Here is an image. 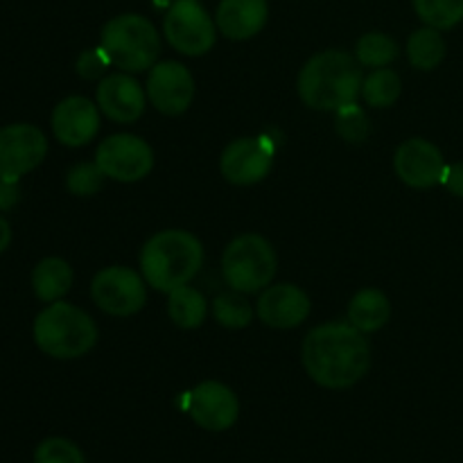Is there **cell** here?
<instances>
[{
	"label": "cell",
	"mask_w": 463,
	"mask_h": 463,
	"mask_svg": "<svg viewBox=\"0 0 463 463\" xmlns=\"http://www.w3.org/2000/svg\"><path fill=\"white\" fill-rule=\"evenodd\" d=\"M34 463H86V457L68 439L50 437L41 441L39 448H36Z\"/></svg>",
	"instance_id": "83f0119b"
},
{
	"label": "cell",
	"mask_w": 463,
	"mask_h": 463,
	"mask_svg": "<svg viewBox=\"0 0 463 463\" xmlns=\"http://www.w3.org/2000/svg\"><path fill=\"white\" fill-rule=\"evenodd\" d=\"M269 18L267 0H222L217 7V32L231 41H247L262 32Z\"/></svg>",
	"instance_id": "ac0fdd59"
},
{
	"label": "cell",
	"mask_w": 463,
	"mask_h": 463,
	"mask_svg": "<svg viewBox=\"0 0 463 463\" xmlns=\"http://www.w3.org/2000/svg\"><path fill=\"white\" fill-rule=\"evenodd\" d=\"M362 68L355 57L342 50L315 54L298 72V98L315 111H339L362 93Z\"/></svg>",
	"instance_id": "7a4b0ae2"
},
{
	"label": "cell",
	"mask_w": 463,
	"mask_h": 463,
	"mask_svg": "<svg viewBox=\"0 0 463 463\" xmlns=\"http://www.w3.org/2000/svg\"><path fill=\"white\" fill-rule=\"evenodd\" d=\"M184 407L190 419L208 432H224L233 428L240 416V402L233 389L215 380H206L185 393Z\"/></svg>",
	"instance_id": "7c38bea8"
},
{
	"label": "cell",
	"mask_w": 463,
	"mask_h": 463,
	"mask_svg": "<svg viewBox=\"0 0 463 463\" xmlns=\"http://www.w3.org/2000/svg\"><path fill=\"white\" fill-rule=\"evenodd\" d=\"M9 242H12V229L5 217H0V253L9 247Z\"/></svg>",
	"instance_id": "d6a6232c"
},
{
	"label": "cell",
	"mask_w": 463,
	"mask_h": 463,
	"mask_svg": "<svg viewBox=\"0 0 463 463\" xmlns=\"http://www.w3.org/2000/svg\"><path fill=\"white\" fill-rule=\"evenodd\" d=\"M99 111L89 98L71 95L52 111V134L66 147H84L98 136Z\"/></svg>",
	"instance_id": "e0dca14e"
},
{
	"label": "cell",
	"mask_w": 463,
	"mask_h": 463,
	"mask_svg": "<svg viewBox=\"0 0 463 463\" xmlns=\"http://www.w3.org/2000/svg\"><path fill=\"white\" fill-rule=\"evenodd\" d=\"M441 184L446 185L455 197H463V163H452V165H448Z\"/></svg>",
	"instance_id": "4dcf8cb0"
},
{
	"label": "cell",
	"mask_w": 463,
	"mask_h": 463,
	"mask_svg": "<svg viewBox=\"0 0 463 463\" xmlns=\"http://www.w3.org/2000/svg\"><path fill=\"white\" fill-rule=\"evenodd\" d=\"M414 9L434 30H450L463 21V0H414Z\"/></svg>",
	"instance_id": "484cf974"
},
{
	"label": "cell",
	"mask_w": 463,
	"mask_h": 463,
	"mask_svg": "<svg viewBox=\"0 0 463 463\" xmlns=\"http://www.w3.org/2000/svg\"><path fill=\"white\" fill-rule=\"evenodd\" d=\"M203 265V247L190 231L167 229L152 235L140 251V271L145 283L156 292L188 285Z\"/></svg>",
	"instance_id": "3957f363"
},
{
	"label": "cell",
	"mask_w": 463,
	"mask_h": 463,
	"mask_svg": "<svg viewBox=\"0 0 463 463\" xmlns=\"http://www.w3.org/2000/svg\"><path fill=\"white\" fill-rule=\"evenodd\" d=\"M392 319V303L380 289H360L348 303V324L360 333H378Z\"/></svg>",
	"instance_id": "d6986e66"
},
{
	"label": "cell",
	"mask_w": 463,
	"mask_h": 463,
	"mask_svg": "<svg viewBox=\"0 0 463 463\" xmlns=\"http://www.w3.org/2000/svg\"><path fill=\"white\" fill-rule=\"evenodd\" d=\"M398 43L384 32H369L362 36L355 45V59L360 66L366 68H387L389 63L396 61Z\"/></svg>",
	"instance_id": "cb8c5ba5"
},
{
	"label": "cell",
	"mask_w": 463,
	"mask_h": 463,
	"mask_svg": "<svg viewBox=\"0 0 463 463\" xmlns=\"http://www.w3.org/2000/svg\"><path fill=\"white\" fill-rule=\"evenodd\" d=\"M335 113H337V134L348 143H364L369 136V120H366L364 111L353 102Z\"/></svg>",
	"instance_id": "f1b7e54d"
},
{
	"label": "cell",
	"mask_w": 463,
	"mask_h": 463,
	"mask_svg": "<svg viewBox=\"0 0 463 463\" xmlns=\"http://www.w3.org/2000/svg\"><path fill=\"white\" fill-rule=\"evenodd\" d=\"M156 3L158 5H172V3H175V0H156Z\"/></svg>",
	"instance_id": "836d02e7"
},
{
	"label": "cell",
	"mask_w": 463,
	"mask_h": 463,
	"mask_svg": "<svg viewBox=\"0 0 463 463\" xmlns=\"http://www.w3.org/2000/svg\"><path fill=\"white\" fill-rule=\"evenodd\" d=\"M274 149L267 138H238L222 152L220 170L229 184L256 185L269 175Z\"/></svg>",
	"instance_id": "4fadbf2b"
},
{
	"label": "cell",
	"mask_w": 463,
	"mask_h": 463,
	"mask_svg": "<svg viewBox=\"0 0 463 463\" xmlns=\"http://www.w3.org/2000/svg\"><path fill=\"white\" fill-rule=\"evenodd\" d=\"M145 279L129 267H107L98 271L90 283L95 306L111 317H131L140 312L147 301Z\"/></svg>",
	"instance_id": "ba28073f"
},
{
	"label": "cell",
	"mask_w": 463,
	"mask_h": 463,
	"mask_svg": "<svg viewBox=\"0 0 463 463\" xmlns=\"http://www.w3.org/2000/svg\"><path fill=\"white\" fill-rule=\"evenodd\" d=\"M213 315L220 326L229 330H240L247 328L253 321V307L251 303L244 298V294L240 292H226L213 301Z\"/></svg>",
	"instance_id": "d4e9b609"
},
{
	"label": "cell",
	"mask_w": 463,
	"mask_h": 463,
	"mask_svg": "<svg viewBox=\"0 0 463 463\" xmlns=\"http://www.w3.org/2000/svg\"><path fill=\"white\" fill-rule=\"evenodd\" d=\"M34 342L54 360H77L98 344V326L81 307L54 301L36 315Z\"/></svg>",
	"instance_id": "277c9868"
},
{
	"label": "cell",
	"mask_w": 463,
	"mask_h": 463,
	"mask_svg": "<svg viewBox=\"0 0 463 463\" xmlns=\"http://www.w3.org/2000/svg\"><path fill=\"white\" fill-rule=\"evenodd\" d=\"M72 288V269L61 258H43L32 271V289L43 303L61 301Z\"/></svg>",
	"instance_id": "ffe728a7"
},
{
	"label": "cell",
	"mask_w": 463,
	"mask_h": 463,
	"mask_svg": "<svg viewBox=\"0 0 463 463\" xmlns=\"http://www.w3.org/2000/svg\"><path fill=\"white\" fill-rule=\"evenodd\" d=\"M276 251L258 233L238 235L222 256V274L226 285L240 294H256L269 288L276 276Z\"/></svg>",
	"instance_id": "8992f818"
},
{
	"label": "cell",
	"mask_w": 463,
	"mask_h": 463,
	"mask_svg": "<svg viewBox=\"0 0 463 463\" xmlns=\"http://www.w3.org/2000/svg\"><path fill=\"white\" fill-rule=\"evenodd\" d=\"M18 202L16 181L0 179V211H9Z\"/></svg>",
	"instance_id": "1f68e13d"
},
{
	"label": "cell",
	"mask_w": 463,
	"mask_h": 463,
	"mask_svg": "<svg viewBox=\"0 0 463 463\" xmlns=\"http://www.w3.org/2000/svg\"><path fill=\"white\" fill-rule=\"evenodd\" d=\"M48 138L27 122H16L0 129V179L18 181L43 163Z\"/></svg>",
	"instance_id": "30bf717a"
},
{
	"label": "cell",
	"mask_w": 463,
	"mask_h": 463,
	"mask_svg": "<svg viewBox=\"0 0 463 463\" xmlns=\"http://www.w3.org/2000/svg\"><path fill=\"white\" fill-rule=\"evenodd\" d=\"M217 23L199 0H175L163 21L165 39L185 57H203L217 39Z\"/></svg>",
	"instance_id": "52a82bcc"
},
{
	"label": "cell",
	"mask_w": 463,
	"mask_h": 463,
	"mask_svg": "<svg viewBox=\"0 0 463 463\" xmlns=\"http://www.w3.org/2000/svg\"><path fill=\"white\" fill-rule=\"evenodd\" d=\"M446 167L441 149L425 138L405 140L393 156V170H396L398 179L410 188L425 190L441 184Z\"/></svg>",
	"instance_id": "5bb4252c"
},
{
	"label": "cell",
	"mask_w": 463,
	"mask_h": 463,
	"mask_svg": "<svg viewBox=\"0 0 463 463\" xmlns=\"http://www.w3.org/2000/svg\"><path fill=\"white\" fill-rule=\"evenodd\" d=\"M109 66H111V61H109L107 52L99 45V48L84 50L80 54V59H77V75L81 80H98V77H102L107 72Z\"/></svg>",
	"instance_id": "f546056e"
},
{
	"label": "cell",
	"mask_w": 463,
	"mask_h": 463,
	"mask_svg": "<svg viewBox=\"0 0 463 463\" xmlns=\"http://www.w3.org/2000/svg\"><path fill=\"white\" fill-rule=\"evenodd\" d=\"M167 297H170L167 298V315L175 321V326L184 330H194L206 321L208 303L199 289L181 285V288L172 289Z\"/></svg>",
	"instance_id": "44dd1931"
},
{
	"label": "cell",
	"mask_w": 463,
	"mask_h": 463,
	"mask_svg": "<svg viewBox=\"0 0 463 463\" xmlns=\"http://www.w3.org/2000/svg\"><path fill=\"white\" fill-rule=\"evenodd\" d=\"M104 179L107 176L99 170L98 163H80V165H75L68 172L66 185L77 197H93V194L102 190Z\"/></svg>",
	"instance_id": "4316f807"
},
{
	"label": "cell",
	"mask_w": 463,
	"mask_h": 463,
	"mask_svg": "<svg viewBox=\"0 0 463 463\" xmlns=\"http://www.w3.org/2000/svg\"><path fill=\"white\" fill-rule=\"evenodd\" d=\"M95 163L107 179L118 184H136L152 172L154 152L147 140L138 136L116 134L99 143Z\"/></svg>",
	"instance_id": "9c48e42d"
},
{
	"label": "cell",
	"mask_w": 463,
	"mask_h": 463,
	"mask_svg": "<svg viewBox=\"0 0 463 463\" xmlns=\"http://www.w3.org/2000/svg\"><path fill=\"white\" fill-rule=\"evenodd\" d=\"M102 50L122 72H143L158 63L161 36L140 14H120L102 27Z\"/></svg>",
	"instance_id": "5b68a950"
},
{
	"label": "cell",
	"mask_w": 463,
	"mask_h": 463,
	"mask_svg": "<svg viewBox=\"0 0 463 463\" xmlns=\"http://www.w3.org/2000/svg\"><path fill=\"white\" fill-rule=\"evenodd\" d=\"M194 77L184 63L158 61L149 68L145 93L163 116H181L190 109L194 99Z\"/></svg>",
	"instance_id": "8fae6325"
},
{
	"label": "cell",
	"mask_w": 463,
	"mask_h": 463,
	"mask_svg": "<svg viewBox=\"0 0 463 463\" xmlns=\"http://www.w3.org/2000/svg\"><path fill=\"white\" fill-rule=\"evenodd\" d=\"M256 315L269 328H297L310 315V298L298 285H271V288L262 289L260 298H258Z\"/></svg>",
	"instance_id": "2e32d148"
},
{
	"label": "cell",
	"mask_w": 463,
	"mask_h": 463,
	"mask_svg": "<svg viewBox=\"0 0 463 463\" xmlns=\"http://www.w3.org/2000/svg\"><path fill=\"white\" fill-rule=\"evenodd\" d=\"M407 59L419 71H434L446 59V41L441 30L425 25L407 39Z\"/></svg>",
	"instance_id": "7402d4cb"
},
{
	"label": "cell",
	"mask_w": 463,
	"mask_h": 463,
	"mask_svg": "<svg viewBox=\"0 0 463 463\" xmlns=\"http://www.w3.org/2000/svg\"><path fill=\"white\" fill-rule=\"evenodd\" d=\"M306 373L324 389H348L371 369V346L351 324L330 321L306 335L301 346Z\"/></svg>",
	"instance_id": "6da1fadb"
},
{
	"label": "cell",
	"mask_w": 463,
	"mask_h": 463,
	"mask_svg": "<svg viewBox=\"0 0 463 463\" xmlns=\"http://www.w3.org/2000/svg\"><path fill=\"white\" fill-rule=\"evenodd\" d=\"M401 77L392 68H375L364 81H362V98L366 104L375 109H387L396 104L401 98Z\"/></svg>",
	"instance_id": "603a6c76"
},
{
	"label": "cell",
	"mask_w": 463,
	"mask_h": 463,
	"mask_svg": "<svg viewBox=\"0 0 463 463\" xmlns=\"http://www.w3.org/2000/svg\"><path fill=\"white\" fill-rule=\"evenodd\" d=\"M98 107L109 120L118 125H131L145 113V99L147 93L143 90L138 80L129 72H116V75L102 77L98 86Z\"/></svg>",
	"instance_id": "9a60e30c"
}]
</instances>
